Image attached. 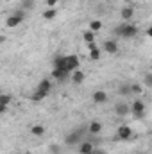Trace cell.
I'll return each instance as SVG.
<instances>
[{"label":"cell","mask_w":152,"mask_h":154,"mask_svg":"<svg viewBox=\"0 0 152 154\" xmlns=\"http://www.w3.org/2000/svg\"><path fill=\"white\" fill-rule=\"evenodd\" d=\"M93 154H108V152H106L104 149H95V151H93Z\"/></svg>","instance_id":"30"},{"label":"cell","mask_w":152,"mask_h":154,"mask_svg":"<svg viewBox=\"0 0 152 154\" xmlns=\"http://www.w3.org/2000/svg\"><path fill=\"white\" fill-rule=\"evenodd\" d=\"M84 131H74V133H70V134H66V138H65V143L66 145H81L82 142H84V134H82Z\"/></svg>","instance_id":"4"},{"label":"cell","mask_w":152,"mask_h":154,"mask_svg":"<svg viewBox=\"0 0 152 154\" xmlns=\"http://www.w3.org/2000/svg\"><path fill=\"white\" fill-rule=\"evenodd\" d=\"M57 2H59V0H47V5H48V7H56Z\"/></svg>","instance_id":"27"},{"label":"cell","mask_w":152,"mask_h":154,"mask_svg":"<svg viewBox=\"0 0 152 154\" xmlns=\"http://www.w3.org/2000/svg\"><path fill=\"white\" fill-rule=\"evenodd\" d=\"M22 7L23 9H32L34 7V0H23L22 2Z\"/></svg>","instance_id":"25"},{"label":"cell","mask_w":152,"mask_h":154,"mask_svg":"<svg viewBox=\"0 0 152 154\" xmlns=\"http://www.w3.org/2000/svg\"><path fill=\"white\" fill-rule=\"evenodd\" d=\"M93 151H95V145L91 142H82L79 145V154H93Z\"/></svg>","instance_id":"13"},{"label":"cell","mask_w":152,"mask_h":154,"mask_svg":"<svg viewBox=\"0 0 152 154\" xmlns=\"http://www.w3.org/2000/svg\"><path fill=\"white\" fill-rule=\"evenodd\" d=\"M113 32L118 38H134V36L138 34V27L132 25V23H129V22H123V23H120L118 27H114Z\"/></svg>","instance_id":"1"},{"label":"cell","mask_w":152,"mask_h":154,"mask_svg":"<svg viewBox=\"0 0 152 154\" xmlns=\"http://www.w3.org/2000/svg\"><path fill=\"white\" fill-rule=\"evenodd\" d=\"M52 77H56L57 81H66L68 77H72V74L66 68H54L52 70Z\"/></svg>","instance_id":"9"},{"label":"cell","mask_w":152,"mask_h":154,"mask_svg":"<svg viewBox=\"0 0 152 154\" xmlns=\"http://www.w3.org/2000/svg\"><path fill=\"white\" fill-rule=\"evenodd\" d=\"M116 134H118L120 140H129V138L132 136V129H131L129 125H120V127L116 129Z\"/></svg>","instance_id":"7"},{"label":"cell","mask_w":152,"mask_h":154,"mask_svg":"<svg viewBox=\"0 0 152 154\" xmlns=\"http://www.w3.org/2000/svg\"><path fill=\"white\" fill-rule=\"evenodd\" d=\"M145 84H149V86H152V74H149V75L145 77Z\"/></svg>","instance_id":"28"},{"label":"cell","mask_w":152,"mask_h":154,"mask_svg":"<svg viewBox=\"0 0 152 154\" xmlns=\"http://www.w3.org/2000/svg\"><path fill=\"white\" fill-rule=\"evenodd\" d=\"M50 152H52V154H57V152H59V147L52 145V147H50Z\"/></svg>","instance_id":"29"},{"label":"cell","mask_w":152,"mask_h":154,"mask_svg":"<svg viewBox=\"0 0 152 154\" xmlns=\"http://www.w3.org/2000/svg\"><path fill=\"white\" fill-rule=\"evenodd\" d=\"M23 20H25V11H23V9H18V11H14V13L5 20V25L13 29V27H18Z\"/></svg>","instance_id":"3"},{"label":"cell","mask_w":152,"mask_h":154,"mask_svg":"<svg viewBox=\"0 0 152 154\" xmlns=\"http://www.w3.org/2000/svg\"><path fill=\"white\" fill-rule=\"evenodd\" d=\"M132 16H134V7H131V5H125V7L120 11V18H122L123 22L132 20Z\"/></svg>","instance_id":"11"},{"label":"cell","mask_w":152,"mask_h":154,"mask_svg":"<svg viewBox=\"0 0 152 154\" xmlns=\"http://www.w3.org/2000/svg\"><path fill=\"white\" fill-rule=\"evenodd\" d=\"M50 86H52V84H50V81H48V79H43V81L38 84L36 93H34L31 99H32V100H41L43 97H47V95L50 93Z\"/></svg>","instance_id":"2"},{"label":"cell","mask_w":152,"mask_h":154,"mask_svg":"<svg viewBox=\"0 0 152 154\" xmlns=\"http://www.w3.org/2000/svg\"><path fill=\"white\" fill-rule=\"evenodd\" d=\"M147 36H149V38H152V25L147 29Z\"/></svg>","instance_id":"31"},{"label":"cell","mask_w":152,"mask_h":154,"mask_svg":"<svg viewBox=\"0 0 152 154\" xmlns=\"http://www.w3.org/2000/svg\"><path fill=\"white\" fill-rule=\"evenodd\" d=\"M54 68H66V56H57L54 59Z\"/></svg>","instance_id":"18"},{"label":"cell","mask_w":152,"mask_h":154,"mask_svg":"<svg viewBox=\"0 0 152 154\" xmlns=\"http://www.w3.org/2000/svg\"><path fill=\"white\" fill-rule=\"evenodd\" d=\"M9 102H11V95L9 93H2L0 95V113H5L7 111Z\"/></svg>","instance_id":"14"},{"label":"cell","mask_w":152,"mask_h":154,"mask_svg":"<svg viewBox=\"0 0 152 154\" xmlns=\"http://www.w3.org/2000/svg\"><path fill=\"white\" fill-rule=\"evenodd\" d=\"M131 91H132L134 95H140V93H143V88H141V84L132 82V84H131Z\"/></svg>","instance_id":"23"},{"label":"cell","mask_w":152,"mask_h":154,"mask_svg":"<svg viewBox=\"0 0 152 154\" xmlns=\"http://www.w3.org/2000/svg\"><path fill=\"white\" fill-rule=\"evenodd\" d=\"M90 59H93V61H97V59H100V48H95V50H90Z\"/></svg>","instance_id":"24"},{"label":"cell","mask_w":152,"mask_h":154,"mask_svg":"<svg viewBox=\"0 0 152 154\" xmlns=\"http://www.w3.org/2000/svg\"><path fill=\"white\" fill-rule=\"evenodd\" d=\"M132 91H131V84H122L120 88H118V95H123V97H127V95H131Z\"/></svg>","instance_id":"21"},{"label":"cell","mask_w":152,"mask_h":154,"mask_svg":"<svg viewBox=\"0 0 152 154\" xmlns=\"http://www.w3.org/2000/svg\"><path fill=\"white\" fill-rule=\"evenodd\" d=\"M56 16H57V9H56V7H48V9L43 13V20H48V22L54 20Z\"/></svg>","instance_id":"17"},{"label":"cell","mask_w":152,"mask_h":154,"mask_svg":"<svg viewBox=\"0 0 152 154\" xmlns=\"http://www.w3.org/2000/svg\"><path fill=\"white\" fill-rule=\"evenodd\" d=\"M93 102H95V104H104V102H108V93H106L104 90H97V91L93 93Z\"/></svg>","instance_id":"12"},{"label":"cell","mask_w":152,"mask_h":154,"mask_svg":"<svg viewBox=\"0 0 152 154\" xmlns=\"http://www.w3.org/2000/svg\"><path fill=\"white\" fill-rule=\"evenodd\" d=\"M23 154H32V152H23Z\"/></svg>","instance_id":"32"},{"label":"cell","mask_w":152,"mask_h":154,"mask_svg":"<svg viewBox=\"0 0 152 154\" xmlns=\"http://www.w3.org/2000/svg\"><path fill=\"white\" fill-rule=\"evenodd\" d=\"M79 65H81V59H79V56L77 54H72V56H66V70L72 74V72H75L79 70Z\"/></svg>","instance_id":"6"},{"label":"cell","mask_w":152,"mask_h":154,"mask_svg":"<svg viewBox=\"0 0 152 154\" xmlns=\"http://www.w3.org/2000/svg\"><path fill=\"white\" fill-rule=\"evenodd\" d=\"M100 29H102V22H100V20H91V22H90V31L99 32Z\"/></svg>","instance_id":"20"},{"label":"cell","mask_w":152,"mask_h":154,"mask_svg":"<svg viewBox=\"0 0 152 154\" xmlns=\"http://www.w3.org/2000/svg\"><path fill=\"white\" fill-rule=\"evenodd\" d=\"M102 48H104V52H108V54H114V52L118 50V43H116V39H106L104 45H102Z\"/></svg>","instance_id":"10"},{"label":"cell","mask_w":152,"mask_h":154,"mask_svg":"<svg viewBox=\"0 0 152 154\" xmlns=\"http://www.w3.org/2000/svg\"><path fill=\"white\" fill-rule=\"evenodd\" d=\"M31 134L32 136H43L45 134V127L43 125H32L31 127Z\"/></svg>","instance_id":"19"},{"label":"cell","mask_w":152,"mask_h":154,"mask_svg":"<svg viewBox=\"0 0 152 154\" xmlns=\"http://www.w3.org/2000/svg\"><path fill=\"white\" fill-rule=\"evenodd\" d=\"M86 81V74L82 72V70H75V72H72V82H75V84H82Z\"/></svg>","instance_id":"15"},{"label":"cell","mask_w":152,"mask_h":154,"mask_svg":"<svg viewBox=\"0 0 152 154\" xmlns=\"http://www.w3.org/2000/svg\"><path fill=\"white\" fill-rule=\"evenodd\" d=\"M129 113H131V106H129V104L120 102V104L114 106V115L116 116H127Z\"/></svg>","instance_id":"8"},{"label":"cell","mask_w":152,"mask_h":154,"mask_svg":"<svg viewBox=\"0 0 152 154\" xmlns=\"http://www.w3.org/2000/svg\"><path fill=\"white\" fill-rule=\"evenodd\" d=\"M100 131H102V124H100V122H97V120H95V122H91V124L88 125V133H90V134H99Z\"/></svg>","instance_id":"16"},{"label":"cell","mask_w":152,"mask_h":154,"mask_svg":"<svg viewBox=\"0 0 152 154\" xmlns=\"http://www.w3.org/2000/svg\"><path fill=\"white\" fill-rule=\"evenodd\" d=\"M86 48H88V50H95V48H99V47H97L95 41H93V43H86Z\"/></svg>","instance_id":"26"},{"label":"cell","mask_w":152,"mask_h":154,"mask_svg":"<svg viewBox=\"0 0 152 154\" xmlns=\"http://www.w3.org/2000/svg\"><path fill=\"white\" fill-rule=\"evenodd\" d=\"M82 39H84V43H93L95 41V32L93 31H84Z\"/></svg>","instance_id":"22"},{"label":"cell","mask_w":152,"mask_h":154,"mask_svg":"<svg viewBox=\"0 0 152 154\" xmlns=\"http://www.w3.org/2000/svg\"><path fill=\"white\" fill-rule=\"evenodd\" d=\"M131 115L134 116V118H143L145 116V104L141 102V100H134L132 104H131Z\"/></svg>","instance_id":"5"}]
</instances>
